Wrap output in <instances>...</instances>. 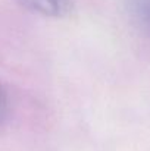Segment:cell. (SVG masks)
Instances as JSON below:
<instances>
[{"label":"cell","instance_id":"1","mask_svg":"<svg viewBox=\"0 0 150 151\" xmlns=\"http://www.w3.org/2000/svg\"><path fill=\"white\" fill-rule=\"evenodd\" d=\"M24 7L31 12L51 16V18H63L72 13L74 0H16Z\"/></svg>","mask_w":150,"mask_h":151},{"label":"cell","instance_id":"2","mask_svg":"<svg viewBox=\"0 0 150 151\" xmlns=\"http://www.w3.org/2000/svg\"><path fill=\"white\" fill-rule=\"evenodd\" d=\"M131 7L140 24L150 31V0H131Z\"/></svg>","mask_w":150,"mask_h":151},{"label":"cell","instance_id":"3","mask_svg":"<svg viewBox=\"0 0 150 151\" xmlns=\"http://www.w3.org/2000/svg\"><path fill=\"white\" fill-rule=\"evenodd\" d=\"M7 113H9V97H7L6 90L0 84V123L4 122Z\"/></svg>","mask_w":150,"mask_h":151}]
</instances>
